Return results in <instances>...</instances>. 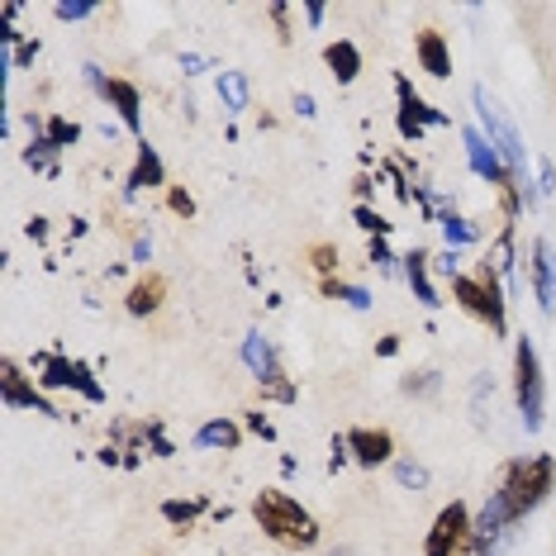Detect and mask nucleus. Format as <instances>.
I'll list each match as a JSON object with an SVG mask.
<instances>
[{
    "mask_svg": "<svg viewBox=\"0 0 556 556\" xmlns=\"http://www.w3.org/2000/svg\"><path fill=\"white\" fill-rule=\"evenodd\" d=\"M533 295H538L542 314L556 309V248L547 243V238L533 243Z\"/></svg>",
    "mask_w": 556,
    "mask_h": 556,
    "instance_id": "9b49d317",
    "label": "nucleus"
},
{
    "mask_svg": "<svg viewBox=\"0 0 556 556\" xmlns=\"http://www.w3.org/2000/svg\"><path fill=\"white\" fill-rule=\"evenodd\" d=\"M86 15H96V5H86V0H62L58 5V20H86Z\"/></svg>",
    "mask_w": 556,
    "mask_h": 556,
    "instance_id": "c85d7f7f",
    "label": "nucleus"
},
{
    "mask_svg": "<svg viewBox=\"0 0 556 556\" xmlns=\"http://www.w3.org/2000/svg\"><path fill=\"white\" fill-rule=\"evenodd\" d=\"M462 143H466V162H471V172L480 176V181H490V186H495V191H504V186H514L509 167H504L500 153L485 143V134H480V129H466Z\"/></svg>",
    "mask_w": 556,
    "mask_h": 556,
    "instance_id": "6e6552de",
    "label": "nucleus"
},
{
    "mask_svg": "<svg viewBox=\"0 0 556 556\" xmlns=\"http://www.w3.org/2000/svg\"><path fill=\"white\" fill-rule=\"evenodd\" d=\"M414 53H419L428 77H452V53H447V39H442L438 29H424L419 43H414Z\"/></svg>",
    "mask_w": 556,
    "mask_h": 556,
    "instance_id": "2eb2a0df",
    "label": "nucleus"
},
{
    "mask_svg": "<svg viewBox=\"0 0 556 556\" xmlns=\"http://www.w3.org/2000/svg\"><path fill=\"white\" fill-rule=\"evenodd\" d=\"M433 390H438V371L404 376V395H433Z\"/></svg>",
    "mask_w": 556,
    "mask_h": 556,
    "instance_id": "bb28decb",
    "label": "nucleus"
},
{
    "mask_svg": "<svg viewBox=\"0 0 556 556\" xmlns=\"http://www.w3.org/2000/svg\"><path fill=\"white\" fill-rule=\"evenodd\" d=\"M143 186H162V157L148 143H138V162L129 172V191H143Z\"/></svg>",
    "mask_w": 556,
    "mask_h": 556,
    "instance_id": "6ab92c4d",
    "label": "nucleus"
},
{
    "mask_svg": "<svg viewBox=\"0 0 556 556\" xmlns=\"http://www.w3.org/2000/svg\"><path fill=\"white\" fill-rule=\"evenodd\" d=\"M162 295H167V281L153 271V276H143V281H134V290H129V314L134 319H143V314H153L157 305H162Z\"/></svg>",
    "mask_w": 556,
    "mask_h": 556,
    "instance_id": "dca6fc26",
    "label": "nucleus"
},
{
    "mask_svg": "<svg viewBox=\"0 0 556 556\" xmlns=\"http://www.w3.org/2000/svg\"><path fill=\"white\" fill-rule=\"evenodd\" d=\"M238 438L243 433H238V424H229V419H214V424H205L195 433L200 447H238Z\"/></svg>",
    "mask_w": 556,
    "mask_h": 556,
    "instance_id": "aec40b11",
    "label": "nucleus"
},
{
    "mask_svg": "<svg viewBox=\"0 0 556 556\" xmlns=\"http://www.w3.org/2000/svg\"><path fill=\"white\" fill-rule=\"evenodd\" d=\"M371 257H376V267H381V271H390V252H386V243H371Z\"/></svg>",
    "mask_w": 556,
    "mask_h": 556,
    "instance_id": "473e14b6",
    "label": "nucleus"
},
{
    "mask_svg": "<svg viewBox=\"0 0 556 556\" xmlns=\"http://www.w3.org/2000/svg\"><path fill=\"white\" fill-rule=\"evenodd\" d=\"M471 100H476V119H480V134H485V143L495 148L500 162H504V167H509V176H514L518 186H523L528 167H523V138H518L514 119L504 115V105H500V100L485 91V86H476ZM523 200H528V186H523Z\"/></svg>",
    "mask_w": 556,
    "mask_h": 556,
    "instance_id": "20e7f679",
    "label": "nucleus"
},
{
    "mask_svg": "<svg viewBox=\"0 0 556 556\" xmlns=\"http://www.w3.org/2000/svg\"><path fill=\"white\" fill-rule=\"evenodd\" d=\"M243 362H248V371L262 381V390L267 395H276V400H295V390H290L286 381H281V362H276V348L267 343L262 333H248V343H243Z\"/></svg>",
    "mask_w": 556,
    "mask_h": 556,
    "instance_id": "0eeeda50",
    "label": "nucleus"
},
{
    "mask_svg": "<svg viewBox=\"0 0 556 556\" xmlns=\"http://www.w3.org/2000/svg\"><path fill=\"white\" fill-rule=\"evenodd\" d=\"M39 371H48L43 381L48 386H77L86 400H100V386L86 376L81 362H67V357H39Z\"/></svg>",
    "mask_w": 556,
    "mask_h": 556,
    "instance_id": "4468645a",
    "label": "nucleus"
},
{
    "mask_svg": "<svg viewBox=\"0 0 556 556\" xmlns=\"http://www.w3.org/2000/svg\"><path fill=\"white\" fill-rule=\"evenodd\" d=\"M452 295H457L462 309L476 314L490 333L504 338V328H509V319H504V286H500V271L490 267V262H480L476 271H457V276H452Z\"/></svg>",
    "mask_w": 556,
    "mask_h": 556,
    "instance_id": "7ed1b4c3",
    "label": "nucleus"
},
{
    "mask_svg": "<svg viewBox=\"0 0 556 556\" xmlns=\"http://www.w3.org/2000/svg\"><path fill=\"white\" fill-rule=\"evenodd\" d=\"M328 556H357V552H328Z\"/></svg>",
    "mask_w": 556,
    "mask_h": 556,
    "instance_id": "f704fd0d",
    "label": "nucleus"
},
{
    "mask_svg": "<svg viewBox=\"0 0 556 556\" xmlns=\"http://www.w3.org/2000/svg\"><path fill=\"white\" fill-rule=\"evenodd\" d=\"M48 138L62 148V143H77V124H67V119H53L48 124Z\"/></svg>",
    "mask_w": 556,
    "mask_h": 556,
    "instance_id": "c756f323",
    "label": "nucleus"
},
{
    "mask_svg": "<svg viewBox=\"0 0 556 556\" xmlns=\"http://www.w3.org/2000/svg\"><path fill=\"white\" fill-rule=\"evenodd\" d=\"M324 295H333V300H348L352 309H366V305H371V295H366L362 286H343V281H324Z\"/></svg>",
    "mask_w": 556,
    "mask_h": 556,
    "instance_id": "5701e85b",
    "label": "nucleus"
},
{
    "mask_svg": "<svg viewBox=\"0 0 556 556\" xmlns=\"http://www.w3.org/2000/svg\"><path fill=\"white\" fill-rule=\"evenodd\" d=\"M309 257H314V267H319V271H324V281H333V267H338V252H333V248H328V243H319V248H314V252H309Z\"/></svg>",
    "mask_w": 556,
    "mask_h": 556,
    "instance_id": "cd10ccee",
    "label": "nucleus"
},
{
    "mask_svg": "<svg viewBox=\"0 0 556 556\" xmlns=\"http://www.w3.org/2000/svg\"><path fill=\"white\" fill-rule=\"evenodd\" d=\"M490 404H495V381H490V376H476V386H471V409H476V419H485Z\"/></svg>",
    "mask_w": 556,
    "mask_h": 556,
    "instance_id": "b1692460",
    "label": "nucleus"
},
{
    "mask_svg": "<svg viewBox=\"0 0 556 556\" xmlns=\"http://www.w3.org/2000/svg\"><path fill=\"white\" fill-rule=\"evenodd\" d=\"M295 110L300 115H314V96H295Z\"/></svg>",
    "mask_w": 556,
    "mask_h": 556,
    "instance_id": "72a5a7b5",
    "label": "nucleus"
},
{
    "mask_svg": "<svg viewBox=\"0 0 556 556\" xmlns=\"http://www.w3.org/2000/svg\"><path fill=\"white\" fill-rule=\"evenodd\" d=\"M471 552V514L466 504H447L424 538V556H462Z\"/></svg>",
    "mask_w": 556,
    "mask_h": 556,
    "instance_id": "423d86ee",
    "label": "nucleus"
},
{
    "mask_svg": "<svg viewBox=\"0 0 556 556\" xmlns=\"http://www.w3.org/2000/svg\"><path fill=\"white\" fill-rule=\"evenodd\" d=\"M219 100H224V110H248V77L243 72H224L219 77Z\"/></svg>",
    "mask_w": 556,
    "mask_h": 556,
    "instance_id": "4be33fe9",
    "label": "nucleus"
},
{
    "mask_svg": "<svg viewBox=\"0 0 556 556\" xmlns=\"http://www.w3.org/2000/svg\"><path fill=\"white\" fill-rule=\"evenodd\" d=\"M252 518H257L262 533H267L276 547H286V552H309L314 542H319V523H314V514L300 500H290L286 490H262V495L252 500Z\"/></svg>",
    "mask_w": 556,
    "mask_h": 556,
    "instance_id": "f03ea898",
    "label": "nucleus"
},
{
    "mask_svg": "<svg viewBox=\"0 0 556 556\" xmlns=\"http://www.w3.org/2000/svg\"><path fill=\"white\" fill-rule=\"evenodd\" d=\"M53 138H39V143L29 148V153H24V162H29V167H39V172H53Z\"/></svg>",
    "mask_w": 556,
    "mask_h": 556,
    "instance_id": "393cba45",
    "label": "nucleus"
},
{
    "mask_svg": "<svg viewBox=\"0 0 556 556\" xmlns=\"http://www.w3.org/2000/svg\"><path fill=\"white\" fill-rule=\"evenodd\" d=\"M338 447L352 452V462H357V466H381V462H390L395 442H390L386 428H352V433L338 442ZM343 452H338V457H343Z\"/></svg>",
    "mask_w": 556,
    "mask_h": 556,
    "instance_id": "1a4fd4ad",
    "label": "nucleus"
},
{
    "mask_svg": "<svg viewBox=\"0 0 556 556\" xmlns=\"http://www.w3.org/2000/svg\"><path fill=\"white\" fill-rule=\"evenodd\" d=\"M0 386H5V404L10 409H39V414H58L53 404H48L34 386H24V376H20V366L15 362H0Z\"/></svg>",
    "mask_w": 556,
    "mask_h": 556,
    "instance_id": "ddd939ff",
    "label": "nucleus"
},
{
    "mask_svg": "<svg viewBox=\"0 0 556 556\" xmlns=\"http://www.w3.org/2000/svg\"><path fill=\"white\" fill-rule=\"evenodd\" d=\"M395 480L400 485H409V490H424L428 485V471L419 462H395Z\"/></svg>",
    "mask_w": 556,
    "mask_h": 556,
    "instance_id": "a878e982",
    "label": "nucleus"
},
{
    "mask_svg": "<svg viewBox=\"0 0 556 556\" xmlns=\"http://www.w3.org/2000/svg\"><path fill=\"white\" fill-rule=\"evenodd\" d=\"M404 276H409V286H414V295H419V305L433 309V305H438V290H433V281H428V257H424V252H409V257H404Z\"/></svg>",
    "mask_w": 556,
    "mask_h": 556,
    "instance_id": "a211bd4d",
    "label": "nucleus"
},
{
    "mask_svg": "<svg viewBox=\"0 0 556 556\" xmlns=\"http://www.w3.org/2000/svg\"><path fill=\"white\" fill-rule=\"evenodd\" d=\"M200 504H167V518H191Z\"/></svg>",
    "mask_w": 556,
    "mask_h": 556,
    "instance_id": "2f4dec72",
    "label": "nucleus"
},
{
    "mask_svg": "<svg viewBox=\"0 0 556 556\" xmlns=\"http://www.w3.org/2000/svg\"><path fill=\"white\" fill-rule=\"evenodd\" d=\"M442 233H447V252H457V248H466V243H476L480 238V229L471 219H462V214H442Z\"/></svg>",
    "mask_w": 556,
    "mask_h": 556,
    "instance_id": "412c9836",
    "label": "nucleus"
},
{
    "mask_svg": "<svg viewBox=\"0 0 556 556\" xmlns=\"http://www.w3.org/2000/svg\"><path fill=\"white\" fill-rule=\"evenodd\" d=\"M324 62H328V67H333V77L343 81V86H348V81L362 72V53H357V43H348V39L328 43V48H324Z\"/></svg>",
    "mask_w": 556,
    "mask_h": 556,
    "instance_id": "f3484780",
    "label": "nucleus"
},
{
    "mask_svg": "<svg viewBox=\"0 0 556 556\" xmlns=\"http://www.w3.org/2000/svg\"><path fill=\"white\" fill-rule=\"evenodd\" d=\"M86 81H91L96 91L105 96L115 110H119V119H124V124H129V129L138 134V119H143V115H138V86L119 81V77H105V72H100V67H86Z\"/></svg>",
    "mask_w": 556,
    "mask_h": 556,
    "instance_id": "9d476101",
    "label": "nucleus"
},
{
    "mask_svg": "<svg viewBox=\"0 0 556 556\" xmlns=\"http://www.w3.org/2000/svg\"><path fill=\"white\" fill-rule=\"evenodd\" d=\"M552 485H556V462L547 457V452H533V457H514V462H504V471L495 480V495L504 509H509V518L518 523V518H528L538 509L542 500L552 495Z\"/></svg>",
    "mask_w": 556,
    "mask_h": 556,
    "instance_id": "f257e3e1",
    "label": "nucleus"
},
{
    "mask_svg": "<svg viewBox=\"0 0 556 556\" xmlns=\"http://www.w3.org/2000/svg\"><path fill=\"white\" fill-rule=\"evenodd\" d=\"M395 91H400V134H404V138H419L424 124H447V115H438V110L428 105V100L414 96L404 77L395 81Z\"/></svg>",
    "mask_w": 556,
    "mask_h": 556,
    "instance_id": "f8f14e48",
    "label": "nucleus"
},
{
    "mask_svg": "<svg viewBox=\"0 0 556 556\" xmlns=\"http://www.w3.org/2000/svg\"><path fill=\"white\" fill-rule=\"evenodd\" d=\"M514 400L523 414V428L538 433L542 414H547V386H542V357L533 348V338H518L514 343Z\"/></svg>",
    "mask_w": 556,
    "mask_h": 556,
    "instance_id": "39448f33",
    "label": "nucleus"
},
{
    "mask_svg": "<svg viewBox=\"0 0 556 556\" xmlns=\"http://www.w3.org/2000/svg\"><path fill=\"white\" fill-rule=\"evenodd\" d=\"M172 210H176V214H186V219H191V214H195V200L186 195V191H172Z\"/></svg>",
    "mask_w": 556,
    "mask_h": 556,
    "instance_id": "7c9ffc66",
    "label": "nucleus"
}]
</instances>
